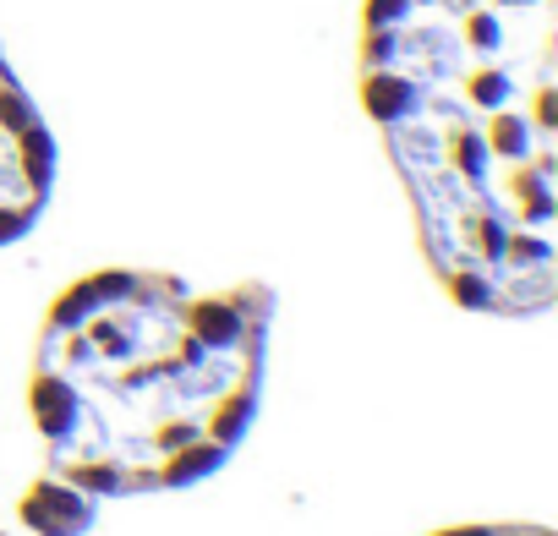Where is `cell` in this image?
Segmentation results:
<instances>
[{"mask_svg": "<svg viewBox=\"0 0 558 536\" xmlns=\"http://www.w3.org/2000/svg\"><path fill=\"white\" fill-rule=\"evenodd\" d=\"M50 192H56V137L34 94L0 56V246L23 241L45 219Z\"/></svg>", "mask_w": 558, "mask_h": 536, "instance_id": "3", "label": "cell"}, {"mask_svg": "<svg viewBox=\"0 0 558 536\" xmlns=\"http://www.w3.org/2000/svg\"><path fill=\"white\" fill-rule=\"evenodd\" d=\"M438 536H553V531L547 525H454Z\"/></svg>", "mask_w": 558, "mask_h": 536, "instance_id": "4", "label": "cell"}, {"mask_svg": "<svg viewBox=\"0 0 558 536\" xmlns=\"http://www.w3.org/2000/svg\"><path fill=\"white\" fill-rule=\"evenodd\" d=\"M274 296L192 291L159 268L77 280L34 340L28 411L50 476L83 498L175 492L252 433Z\"/></svg>", "mask_w": 558, "mask_h": 536, "instance_id": "2", "label": "cell"}, {"mask_svg": "<svg viewBox=\"0 0 558 536\" xmlns=\"http://www.w3.org/2000/svg\"><path fill=\"white\" fill-rule=\"evenodd\" d=\"M362 105L444 291L536 318L558 291L553 0H367Z\"/></svg>", "mask_w": 558, "mask_h": 536, "instance_id": "1", "label": "cell"}, {"mask_svg": "<svg viewBox=\"0 0 558 536\" xmlns=\"http://www.w3.org/2000/svg\"><path fill=\"white\" fill-rule=\"evenodd\" d=\"M0 536H7V531H0Z\"/></svg>", "mask_w": 558, "mask_h": 536, "instance_id": "5", "label": "cell"}]
</instances>
